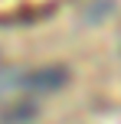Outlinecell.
<instances>
[{
	"instance_id": "cell-1",
	"label": "cell",
	"mask_w": 121,
	"mask_h": 124,
	"mask_svg": "<svg viewBox=\"0 0 121 124\" xmlns=\"http://www.w3.org/2000/svg\"><path fill=\"white\" fill-rule=\"evenodd\" d=\"M69 0H0V23H23L56 13Z\"/></svg>"
}]
</instances>
